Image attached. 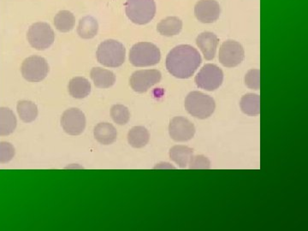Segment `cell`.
<instances>
[{
    "instance_id": "6da1fadb",
    "label": "cell",
    "mask_w": 308,
    "mask_h": 231,
    "mask_svg": "<svg viewBox=\"0 0 308 231\" xmlns=\"http://www.w3.org/2000/svg\"><path fill=\"white\" fill-rule=\"evenodd\" d=\"M199 51L189 45H180L169 52L166 57V69L170 74L180 79H188L201 65Z\"/></svg>"
},
{
    "instance_id": "7a4b0ae2",
    "label": "cell",
    "mask_w": 308,
    "mask_h": 231,
    "mask_svg": "<svg viewBox=\"0 0 308 231\" xmlns=\"http://www.w3.org/2000/svg\"><path fill=\"white\" fill-rule=\"evenodd\" d=\"M126 50L123 44L115 40L103 41L98 47L96 57L100 64L105 67L117 68L125 61Z\"/></svg>"
},
{
    "instance_id": "3957f363",
    "label": "cell",
    "mask_w": 308,
    "mask_h": 231,
    "mask_svg": "<svg viewBox=\"0 0 308 231\" xmlns=\"http://www.w3.org/2000/svg\"><path fill=\"white\" fill-rule=\"evenodd\" d=\"M160 51L150 42H139L131 48L129 61L135 67H149L159 63Z\"/></svg>"
},
{
    "instance_id": "277c9868",
    "label": "cell",
    "mask_w": 308,
    "mask_h": 231,
    "mask_svg": "<svg viewBox=\"0 0 308 231\" xmlns=\"http://www.w3.org/2000/svg\"><path fill=\"white\" fill-rule=\"evenodd\" d=\"M125 11L132 23L144 25L150 23L155 16L156 3L154 0H127Z\"/></svg>"
},
{
    "instance_id": "5b68a950",
    "label": "cell",
    "mask_w": 308,
    "mask_h": 231,
    "mask_svg": "<svg viewBox=\"0 0 308 231\" xmlns=\"http://www.w3.org/2000/svg\"><path fill=\"white\" fill-rule=\"evenodd\" d=\"M215 101L201 92H191L185 100V108L189 114L199 119H205L214 112Z\"/></svg>"
},
{
    "instance_id": "8992f818",
    "label": "cell",
    "mask_w": 308,
    "mask_h": 231,
    "mask_svg": "<svg viewBox=\"0 0 308 231\" xmlns=\"http://www.w3.org/2000/svg\"><path fill=\"white\" fill-rule=\"evenodd\" d=\"M27 38L31 47L36 50L44 51L53 44L55 34L49 24L36 23L29 27Z\"/></svg>"
},
{
    "instance_id": "52a82bcc",
    "label": "cell",
    "mask_w": 308,
    "mask_h": 231,
    "mask_svg": "<svg viewBox=\"0 0 308 231\" xmlns=\"http://www.w3.org/2000/svg\"><path fill=\"white\" fill-rule=\"evenodd\" d=\"M21 72L27 81L39 82L47 77L49 72V65L44 57L31 56L23 62Z\"/></svg>"
},
{
    "instance_id": "ba28073f",
    "label": "cell",
    "mask_w": 308,
    "mask_h": 231,
    "mask_svg": "<svg viewBox=\"0 0 308 231\" xmlns=\"http://www.w3.org/2000/svg\"><path fill=\"white\" fill-rule=\"evenodd\" d=\"M197 87L206 91H214L221 86L224 80V73L215 64H205L195 77Z\"/></svg>"
},
{
    "instance_id": "9c48e42d",
    "label": "cell",
    "mask_w": 308,
    "mask_h": 231,
    "mask_svg": "<svg viewBox=\"0 0 308 231\" xmlns=\"http://www.w3.org/2000/svg\"><path fill=\"white\" fill-rule=\"evenodd\" d=\"M244 49L241 44L234 40H227L222 45L218 59L225 67H236L243 61Z\"/></svg>"
},
{
    "instance_id": "30bf717a",
    "label": "cell",
    "mask_w": 308,
    "mask_h": 231,
    "mask_svg": "<svg viewBox=\"0 0 308 231\" xmlns=\"http://www.w3.org/2000/svg\"><path fill=\"white\" fill-rule=\"evenodd\" d=\"M162 78L157 70H141L135 71L131 76L129 83L134 92L145 93L154 85L158 83Z\"/></svg>"
},
{
    "instance_id": "8fae6325",
    "label": "cell",
    "mask_w": 308,
    "mask_h": 231,
    "mask_svg": "<svg viewBox=\"0 0 308 231\" xmlns=\"http://www.w3.org/2000/svg\"><path fill=\"white\" fill-rule=\"evenodd\" d=\"M61 125L67 134L79 135L86 128V117L79 109L71 108L62 115Z\"/></svg>"
},
{
    "instance_id": "7c38bea8",
    "label": "cell",
    "mask_w": 308,
    "mask_h": 231,
    "mask_svg": "<svg viewBox=\"0 0 308 231\" xmlns=\"http://www.w3.org/2000/svg\"><path fill=\"white\" fill-rule=\"evenodd\" d=\"M169 133L175 141L184 142L191 140L195 134V127L190 121L182 117H176L171 121Z\"/></svg>"
},
{
    "instance_id": "4fadbf2b",
    "label": "cell",
    "mask_w": 308,
    "mask_h": 231,
    "mask_svg": "<svg viewBox=\"0 0 308 231\" xmlns=\"http://www.w3.org/2000/svg\"><path fill=\"white\" fill-rule=\"evenodd\" d=\"M221 8L216 0H200L194 7V14L203 24H212L219 18Z\"/></svg>"
},
{
    "instance_id": "5bb4252c",
    "label": "cell",
    "mask_w": 308,
    "mask_h": 231,
    "mask_svg": "<svg viewBox=\"0 0 308 231\" xmlns=\"http://www.w3.org/2000/svg\"><path fill=\"white\" fill-rule=\"evenodd\" d=\"M196 44L206 60H212L214 58L218 45V39L216 34L211 32L201 33L196 39Z\"/></svg>"
},
{
    "instance_id": "9a60e30c",
    "label": "cell",
    "mask_w": 308,
    "mask_h": 231,
    "mask_svg": "<svg viewBox=\"0 0 308 231\" xmlns=\"http://www.w3.org/2000/svg\"><path fill=\"white\" fill-rule=\"evenodd\" d=\"M94 137L101 144H112L117 137V129L108 123H101L94 128Z\"/></svg>"
},
{
    "instance_id": "2e32d148",
    "label": "cell",
    "mask_w": 308,
    "mask_h": 231,
    "mask_svg": "<svg viewBox=\"0 0 308 231\" xmlns=\"http://www.w3.org/2000/svg\"><path fill=\"white\" fill-rule=\"evenodd\" d=\"M90 76L95 87L99 88H109L112 87L116 81V77L113 72L101 68L92 69Z\"/></svg>"
},
{
    "instance_id": "e0dca14e",
    "label": "cell",
    "mask_w": 308,
    "mask_h": 231,
    "mask_svg": "<svg viewBox=\"0 0 308 231\" xmlns=\"http://www.w3.org/2000/svg\"><path fill=\"white\" fill-rule=\"evenodd\" d=\"M17 117L13 111L7 107H0V136L12 134L17 128Z\"/></svg>"
},
{
    "instance_id": "ac0fdd59",
    "label": "cell",
    "mask_w": 308,
    "mask_h": 231,
    "mask_svg": "<svg viewBox=\"0 0 308 231\" xmlns=\"http://www.w3.org/2000/svg\"><path fill=\"white\" fill-rule=\"evenodd\" d=\"M182 22L177 17H168L157 24V29L159 34L171 37L181 32Z\"/></svg>"
},
{
    "instance_id": "d6986e66",
    "label": "cell",
    "mask_w": 308,
    "mask_h": 231,
    "mask_svg": "<svg viewBox=\"0 0 308 231\" xmlns=\"http://www.w3.org/2000/svg\"><path fill=\"white\" fill-rule=\"evenodd\" d=\"M69 92L76 99L87 97L91 92L90 82L84 77H75L69 83Z\"/></svg>"
},
{
    "instance_id": "ffe728a7",
    "label": "cell",
    "mask_w": 308,
    "mask_h": 231,
    "mask_svg": "<svg viewBox=\"0 0 308 231\" xmlns=\"http://www.w3.org/2000/svg\"><path fill=\"white\" fill-rule=\"evenodd\" d=\"M193 149L186 146H175L170 150V158L178 164L180 168L184 169L189 164L192 157L194 156Z\"/></svg>"
},
{
    "instance_id": "44dd1931",
    "label": "cell",
    "mask_w": 308,
    "mask_h": 231,
    "mask_svg": "<svg viewBox=\"0 0 308 231\" xmlns=\"http://www.w3.org/2000/svg\"><path fill=\"white\" fill-rule=\"evenodd\" d=\"M99 30V24L95 18L90 16L84 17L79 22L77 27V33L79 36L85 40L92 39L97 35Z\"/></svg>"
},
{
    "instance_id": "7402d4cb",
    "label": "cell",
    "mask_w": 308,
    "mask_h": 231,
    "mask_svg": "<svg viewBox=\"0 0 308 231\" xmlns=\"http://www.w3.org/2000/svg\"><path fill=\"white\" fill-rule=\"evenodd\" d=\"M150 139L149 132L146 128L136 126L132 128L128 134V141L134 148H144Z\"/></svg>"
},
{
    "instance_id": "603a6c76",
    "label": "cell",
    "mask_w": 308,
    "mask_h": 231,
    "mask_svg": "<svg viewBox=\"0 0 308 231\" xmlns=\"http://www.w3.org/2000/svg\"><path fill=\"white\" fill-rule=\"evenodd\" d=\"M17 113L24 123H32L38 117V107L34 102L29 101H21L17 103Z\"/></svg>"
},
{
    "instance_id": "cb8c5ba5",
    "label": "cell",
    "mask_w": 308,
    "mask_h": 231,
    "mask_svg": "<svg viewBox=\"0 0 308 231\" xmlns=\"http://www.w3.org/2000/svg\"><path fill=\"white\" fill-rule=\"evenodd\" d=\"M240 105L245 114L257 116L260 113V97L258 94H246L241 98Z\"/></svg>"
},
{
    "instance_id": "d4e9b609",
    "label": "cell",
    "mask_w": 308,
    "mask_h": 231,
    "mask_svg": "<svg viewBox=\"0 0 308 231\" xmlns=\"http://www.w3.org/2000/svg\"><path fill=\"white\" fill-rule=\"evenodd\" d=\"M76 19L74 15L69 10H61L54 17V25L57 30L67 33L75 27Z\"/></svg>"
},
{
    "instance_id": "484cf974",
    "label": "cell",
    "mask_w": 308,
    "mask_h": 231,
    "mask_svg": "<svg viewBox=\"0 0 308 231\" xmlns=\"http://www.w3.org/2000/svg\"><path fill=\"white\" fill-rule=\"evenodd\" d=\"M111 116L116 124L124 125L128 124L130 114L126 106L123 104H115L111 109Z\"/></svg>"
},
{
    "instance_id": "4316f807",
    "label": "cell",
    "mask_w": 308,
    "mask_h": 231,
    "mask_svg": "<svg viewBox=\"0 0 308 231\" xmlns=\"http://www.w3.org/2000/svg\"><path fill=\"white\" fill-rule=\"evenodd\" d=\"M16 152L12 145L6 141L0 142V164L9 163L13 158Z\"/></svg>"
},
{
    "instance_id": "83f0119b",
    "label": "cell",
    "mask_w": 308,
    "mask_h": 231,
    "mask_svg": "<svg viewBox=\"0 0 308 231\" xmlns=\"http://www.w3.org/2000/svg\"><path fill=\"white\" fill-rule=\"evenodd\" d=\"M245 83L251 89L258 90L260 87V71L258 70L248 71L245 77Z\"/></svg>"
},
{
    "instance_id": "f1b7e54d",
    "label": "cell",
    "mask_w": 308,
    "mask_h": 231,
    "mask_svg": "<svg viewBox=\"0 0 308 231\" xmlns=\"http://www.w3.org/2000/svg\"><path fill=\"white\" fill-rule=\"evenodd\" d=\"M211 163L207 157L203 155L193 156L189 162V169H210Z\"/></svg>"
}]
</instances>
